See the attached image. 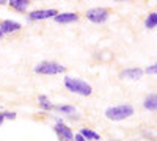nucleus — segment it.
Returning <instances> with one entry per match:
<instances>
[{
	"mask_svg": "<svg viewBox=\"0 0 157 141\" xmlns=\"http://www.w3.org/2000/svg\"><path fill=\"white\" fill-rule=\"evenodd\" d=\"M3 121H5V118H3V114H2V113H0V125H2V124H3Z\"/></svg>",
	"mask_w": 157,
	"mask_h": 141,
	"instance_id": "obj_19",
	"label": "nucleus"
},
{
	"mask_svg": "<svg viewBox=\"0 0 157 141\" xmlns=\"http://www.w3.org/2000/svg\"><path fill=\"white\" fill-rule=\"evenodd\" d=\"M2 114H3L5 119H14V118H16V113H11V111H5V113H2Z\"/></svg>",
	"mask_w": 157,
	"mask_h": 141,
	"instance_id": "obj_16",
	"label": "nucleus"
},
{
	"mask_svg": "<svg viewBox=\"0 0 157 141\" xmlns=\"http://www.w3.org/2000/svg\"><path fill=\"white\" fill-rule=\"evenodd\" d=\"M143 107H145L146 110H149V111H154L157 108V97H155V94H149L145 99V102H143Z\"/></svg>",
	"mask_w": 157,
	"mask_h": 141,
	"instance_id": "obj_13",
	"label": "nucleus"
},
{
	"mask_svg": "<svg viewBox=\"0 0 157 141\" xmlns=\"http://www.w3.org/2000/svg\"><path fill=\"white\" fill-rule=\"evenodd\" d=\"M35 72L41 75H57L66 72V68L57 61H41L35 66Z\"/></svg>",
	"mask_w": 157,
	"mask_h": 141,
	"instance_id": "obj_3",
	"label": "nucleus"
},
{
	"mask_svg": "<svg viewBox=\"0 0 157 141\" xmlns=\"http://www.w3.org/2000/svg\"><path fill=\"white\" fill-rule=\"evenodd\" d=\"M74 139H75V141H86V139H85L80 133H75V135H74Z\"/></svg>",
	"mask_w": 157,
	"mask_h": 141,
	"instance_id": "obj_18",
	"label": "nucleus"
},
{
	"mask_svg": "<svg viewBox=\"0 0 157 141\" xmlns=\"http://www.w3.org/2000/svg\"><path fill=\"white\" fill-rule=\"evenodd\" d=\"M57 14H58L57 9H35V11L29 13V19L30 20H44V19L55 17Z\"/></svg>",
	"mask_w": 157,
	"mask_h": 141,
	"instance_id": "obj_6",
	"label": "nucleus"
},
{
	"mask_svg": "<svg viewBox=\"0 0 157 141\" xmlns=\"http://www.w3.org/2000/svg\"><path fill=\"white\" fill-rule=\"evenodd\" d=\"M80 133L86 141H98V139H101V135H98L96 132H93L91 129H86V127H83V129H80Z\"/></svg>",
	"mask_w": 157,
	"mask_h": 141,
	"instance_id": "obj_12",
	"label": "nucleus"
},
{
	"mask_svg": "<svg viewBox=\"0 0 157 141\" xmlns=\"http://www.w3.org/2000/svg\"><path fill=\"white\" fill-rule=\"evenodd\" d=\"M145 25H146V28H155V25H157V14L155 13H151V14L146 17Z\"/></svg>",
	"mask_w": 157,
	"mask_h": 141,
	"instance_id": "obj_14",
	"label": "nucleus"
},
{
	"mask_svg": "<svg viewBox=\"0 0 157 141\" xmlns=\"http://www.w3.org/2000/svg\"><path fill=\"white\" fill-rule=\"evenodd\" d=\"M10 6L13 8V9H16V11H19V13H25L27 11V8H29V0H10Z\"/></svg>",
	"mask_w": 157,
	"mask_h": 141,
	"instance_id": "obj_10",
	"label": "nucleus"
},
{
	"mask_svg": "<svg viewBox=\"0 0 157 141\" xmlns=\"http://www.w3.org/2000/svg\"><path fill=\"white\" fill-rule=\"evenodd\" d=\"M141 75H143V69H140V68H129V69L121 71V74H120L121 79L126 77L129 80H138V79H141Z\"/></svg>",
	"mask_w": 157,
	"mask_h": 141,
	"instance_id": "obj_8",
	"label": "nucleus"
},
{
	"mask_svg": "<svg viewBox=\"0 0 157 141\" xmlns=\"http://www.w3.org/2000/svg\"><path fill=\"white\" fill-rule=\"evenodd\" d=\"M38 104H39V107H41L43 110H46V111H50V110H54V108H55V105L52 104V102L49 100V97L44 96V94L38 96Z\"/></svg>",
	"mask_w": 157,
	"mask_h": 141,
	"instance_id": "obj_11",
	"label": "nucleus"
},
{
	"mask_svg": "<svg viewBox=\"0 0 157 141\" xmlns=\"http://www.w3.org/2000/svg\"><path fill=\"white\" fill-rule=\"evenodd\" d=\"M86 17L93 24H104L109 19V11L105 8H91L86 11Z\"/></svg>",
	"mask_w": 157,
	"mask_h": 141,
	"instance_id": "obj_4",
	"label": "nucleus"
},
{
	"mask_svg": "<svg viewBox=\"0 0 157 141\" xmlns=\"http://www.w3.org/2000/svg\"><path fill=\"white\" fill-rule=\"evenodd\" d=\"M155 71H157V66H155V65H152V66L146 68V71H143V72H148V74H155Z\"/></svg>",
	"mask_w": 157,
	"mask_h": 141,
	"instance_id": "obj_17",
	"label": "nucleus"
},
{
	"mask_svg": "<svg viewBox=\"0 0 157 141\" xmlns=\"http://www.w3.org/2000/svg\"><path fill=\"white\" fill-rule=\"evenodd\" d=\"M54 130H55V133L60 136L61 141H74V133H72V130H71L61 119H58V122H57L55 127H54Z\"/></svg>",
	"mask_w": 157,
	"mask_h": 141,
	"instance_id": "obj_5",
	"label": "nucleus"
},
{
	"mask_svg": "<svg viewBox=\"0 0 157 141\" xmlns=\"http://www.w3.org/2000/svg\"><path fill=\"white\" fill-rule=\"evenodd\" d=\"M2 36H3V33H2V32H0V39H2Z\"/></svg>",
	"mask_w": 157,
	"mask_h": 141,
	"instance_id": "obj_20",
	"label": "nucleus"
},
{
	"mask_svg": "<svg viewBox=\"0 0 157 141\" xmlns=\"http://www.w3.org/2000/svg\"><path fill=\"white\" fill-rule=\"evenodd\" d=\"M55 22L58 24H69V22H77L78 20V16L75 13H58V14L54 17Z\"/></svg>",
	"mask_w": 157,
	"mask_h": 141,
	"instance_id": "obj_9",
	"label": "nucleus"
},
{
	"mask_svg": "<svg viewBox=\"0 0 157 141\" xmlns=\"http://www.w3.org/2000/svg\"><path fill=\"white\" fill-rule=\"evenodd\" d=\"M134 114V107L130 104H120L105 110V118L110 121H123L126 118H130Z\"/></svg>",
	"mask_w": 157,
	"mask_h": 141,
	"instance_id": "obj_2",
	"label": "nucleus"
},
{
	"mask_svg": "<svg viewBox=\"0 0 157 141\" xmlns=\"http://www.w3.org/2000/svg\"><path fill=\"white\" fill-rule=\"evenodd\" d=\"M22 28V25L16 20H11V19H6V20H2L0 22V32L3 35H8V33H16Z\"/></svg>",
	"mask_w": 157,
	"mask_h": 141,
	"instance_id": "obj_7",
	"label": "nucleus"
},
{
	"mask_svg": "<svg viewBox=\"0 0 157 141\" xmlns=\"http://www.w3.org/2000/svg\"><path fill=\"white\" fill-rule=\"evenodd\" d=\"M55 110H58L61 113H66V114H74L75 113V107H72V105H57Z\"/></svg>",
	"mask_w": 157,
	"mask_h": 141,
	"instance_id": "obj_15",
	"label": "nucleus"
},
{
	"mask_svg": "<svg viewBox=\"0 0 157 141\" xmlns=\"http://www.w3.org/2000/svg\"><path fill=\"white\" fill-rule=\"evenodd\" d=\"M64 86L68 88V91L78 96H91L93 93V88L90 83L82 79H75V77H64Z\"/></svg>",
	"mask_w": 157,
	"mask_h": 141,
	"instance_id": "obj_1",
	"label": "nucleus"
}]
</instances>
